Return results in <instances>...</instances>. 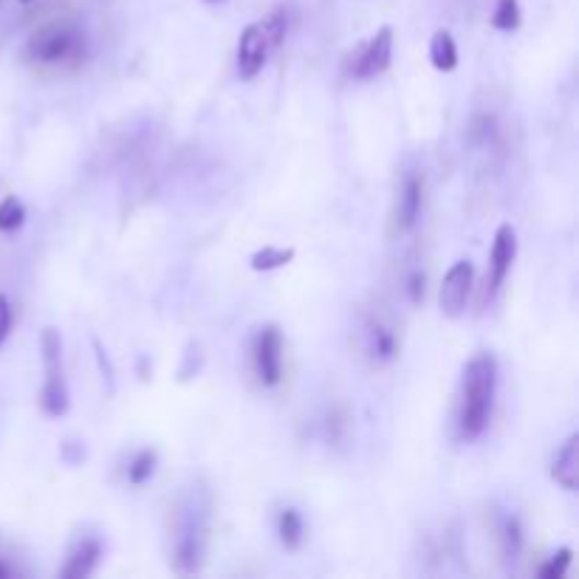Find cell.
Returning <instances> with one entry per match:
<instances>
[{
	"label": "cell",
	"instance_id": "22",
	"mask_svg": "<svg viewBox=\"0 0 579 579\" xmlns=\"http://www.w3.org/2000/svg\"><path fill=\"white\" fill-rule=\"evenodd\" d=\"M9 331H12V305H9L7 294H0V345L7 343Z\"/></svg>",
	"mask_w": 579,
	"mask_h": 579
},
{
	"label": "cell",
	"instance_id": "16",
	"mask_svg": "<svg viewBox=\"0 0 579 579\" xmlns=\"http://www.w3.org/2000/svg\"><path fill=\"white\" fill-rule=\"evenodd\" d=\"M498 543H500V554H503L506 559L518 557L520 546H523V534H520L518 518H503V520H500Z\"/></svg>",
	"mask_w": 579,
	"mask_h": 579
},
{
	"label": "cell",
	"instance_id": "6",
	"mask_svg": "<svg viewBox=\"0 0 579 579\" xmlns=\"http://www.w3.org/2000/svg\"><path fill=\"white\" fill-rule=\"evenodd\" d=\"M518 257V232L512 223H500L493 241V255H489V275H486V289L480 294V305L493 303L500 286L512 271V263Z\"/></svg>",
	"mask_w": 579,
	"mask_h": 579
},
{
	"label": "cell",
	"instance_id": "8",
	"mask_svg": "<svg viewBox=\"0 0 579 579\" xmlns=\"http://www.w3.org/2000/svg\"><path fill=\"white\" fill-rule=\"evenodd\" d=\"M421 198H425V182L416 173H407L398 184L396 204L391 212V235H407L416 227L418 212H421Z\"/></svg>",
	"mask_w": 579,
	"mask_h": 579
},
{
	"label": "cell",
	"instance_id": "19",
	"mask_svg": "<svg viewBox=\"0 0 579 579\" xmlns=\"http://www.w3.org/2000/svg\"><path fill=\"white\" fill-rule=\"evenodd\" d=\"M23 221H26V209L14 196L3 198L0 204V232H14L21 230Z\"/></svg>",
	"mask_w": 579,
	"mask_h": 579
},
{
	"label": "cell",
	"instance_id": "1",
	"mask_svg": "<svg viewBox=\"0 0 579 579\" xmlns=\"http://www.w3.org/2000/svg\"><path fill=\"white\" fill-rule=\"evenodd\" d=\"M495 393H498V362H495V357L493 354L472 357L464 373H461L459 416H455L459 436L464 441H475L489 427Z\"/></svg>",
	"mask_w": 579,
	"mask_h": 579
},
{
	"label": "cell",
	"instance_id": "7",
	"mask_svg": "<svg viewBox=\"0 0 579 579\" xmlns=\"http://www.w3.org/2000/svg\"><path fill=\"white\" fill-rule=\"evenodd\" d=\"M255 373L266 387H275L283 379V334L277 325H263L252 345Z\"/></svg>",
	"mask_w": 579,
	"mask_h": 579
},
{
	"label": "cell",
	"instance_id": "13",
	"mask_svg": "<svg viewBox=\"0 0 579 579\" xmlns=\"http://www.w3.org/2000/svg\"><path fill=\"white\" fill-rule=\"evenodd\" d=\"M552 478L568 493H574L579 486V436H568L566 444L559 447L552 466Z\"/></svg>",
	"mask_w": 579,
	"mask_h": 579
},
{
	"label": "cell",
	"instance_id": "12",
	"mask_svg": "<svg viewBox=\"0 0 579 579\" xmlns=\"http://www.w3.org/2000/svg\"><path fill=\"white\" fill-rule=\"evenodd\" d=\"M100 557H102V546L100 540L94 537H85L80 540L74 548H71V554H68L66 566H62L60 577L62 579H85L94 574V568L100 566Z\"/></svg>",
	"mask_w": 579,
	"mask_h": 579
},
{
	"label": "cell",
	"instance_id": "5",
	"mask_svg": "<svg viewBox=\"0 0 579 579\" xmlns=\"http://www.w3.org/2000/svg\"><path fill=\"white\" fill-rule=\"evenodd\" d=\"M393 57V28L382 26L371 40L359 43L345 60V68L354 80H373V77L384 74L391 66Z\"/></svg>",
	"mask_w": 579,
	"mask_h": 579
},
{
	"label": "cell",
	"instance_id": "9",
	"mask_svg": "<svg viewBox=\"0 0 579 579\" xmlns=\"http://www.w3.org/2000/svg\"><path fill=\"white\" fill-rule=\"evenodd\" d=\"M271 48H275V43L269 40V34H266L260 21L243 28L241 40H238V71H241L243 80H252V77L260 74Z\"/></svg>",
	"mask_w": 579,
	"mask_h": 579
},
{
	"label": "cell",
	"instance_id": "23",
	"mask_svg": "<svg viewBox=\"0 0 579 579\" xmlns=\"http://www.w3.org/2000/svg\"><path fill=\"white\" fill-rule=\"evenodd\" d=\"M407 283H410L407 286V291H410V297L418 303V300H421V294H425V275H421V271H413Z\"/></svg>",
	"mask_w": 579,
	"mask_h": 579
},
{
	"label": "cell",
	"instance_id": "3",
	"mask_svg": "<svg viewBox=\"0 0 579 579\" xmlns=\"http://www.w3.org/2000/svg\"><path fill=\"white\" fill-rule=\"evenodd\" d=\"M26 55L40 66H68L85 57V34L71 23H48L32 34Z\"/></svg>",
	"mask_w": 579,
	"mask_h": 579
},
{
	"label": "cell",
	"instance_id": "17",
	"mask_svg": "<svg viewBox=\"0 0 579 579\" xmlns=\"http://www.w3.org/2000/svg\"><path fill=\"white\" fill-rule=\"evenodd\" d=\"M294 260V250H277V246H263L252 255V269L255 271H271L280 266H289Z\"/></svg>",
	"mask_w": 579,
	"mask_h": 579
},
{
	"label": "cell",
	"instance_id": "11",
	"mask_svg": "<svg viewBox=\"0 0 579 579\" xmlns=\"http://www.w3.org/2000/svg\"><path fill=\"white\" fill-rule=\"evenodd\" d=\"M364 354L371 357L373 364H387L398 357V337L391 325L382 320H371L364 325Z\"/></svg>",
	"mask_w": 579,
	"mask_h": 579
},
{
	"label": "cell",
	"instance_id": "15",
	"mask_svg": "<svg viewBox=\"0 0 579 579\" xmlns=\"http://www.w3.org/2000/svg\"><path fill=\"white\" fill-rule=\"evenodd\" d=\"M277 534H280V543H283L289 552H297V548L303 546L305 525L297 509H291L289 506V509L280 512V518H277Z\"/></svg>",
	"mask_w": 579,
	"mask_h": 579
},
{
	"label": "cell",
	"instance_id": "2",
	"mask_svg": "<svg viewBox=\"0 0 579 579\" xmlns=\"http://www.w3.org/2000/svg\"><path fill=\"white\" fill-rule=\"evenodd\" d=\"M207 546V506L187 498L173 520V563L182 574L198 571Z\"/></svg>",
	"mask_w": 579,
	"mask_h": 579
},
{
	"label": "cell",
	"instance_id": "24",
	"mask_svg": "<svg viewBox=\"0 0 579 579\" xmlns=\"http://www.w3.org/2000/svg\"><path fill=\"white\" fill-rule=\"evenodd\" d=\"M9 574H12V571H9V566H3V563H0V579H7Z\"/></svg>",
	"mask_w": 579,
	"mask_h": 579
},
{
	"label": "cell",
	"instance_id": "21",
	"mask_svg": "<svg viewBox=\"0 0 579 579\" xmlns=\"http://www.w3.org/2000/svg\"><path fill=\"white\" fill-rule=\"evenodd\" d=\"M571 566V548H559L552 559H548L546 566L540 568V579H559L566 574V568Z\"/></svg>",
	"mask_w": 579,
	"mask_h": 579
},
{
	"label": "cell",
	"instance_id": "4",
	"mask_svg": "<svg viewBox=\"0 0 579 579\" xmlns=\"http://www.w3.org/2000/svg\"><path fill=\"white\" fill-rule=\"evenodd\" d=\"M43 368H46V382L40 391V407L46 416L60 418L68 410V384L62 377V339L60 331H43Z\"/></svg>",
	"mask_w": 579,
	"mask_h": 579
},
{
	"label": "cell",
	"instance_id": "14",
	"mask_svg": "<svg viewBox=\"0 0 579 579\" xmlns=\"http://www.w3.org/2000/svg\"><path fill=\"white\" fill-rule=\"evenodd\" d=\"M430 60L438 71H455L459 66V46L452 40L450 32H436L430 40Z\"/></svg>",
	"mask_w": 579,
	"mask_h": 579
},
{
	"label": "cell",
	"instance_id": "10",
	"mask_svg": "<svg viewBox=\"0 0 579 579\" xmlns=\"http://www.w3.org/2000/svg\"><path fill=\"white\" fill-rule=\"evenodd\" d=\"M472 280H475V269H472L470 260L452 263L450 271L444 275V283H441V294H438V303L447 317L455 320L464 314L466 300H470Z\"/></svg>",
	"mask_w": 579,
	"mask_h": 579
},
{
	"label": "cell",
	"instance_id": "20",
	"mask_svg": "<svg viewBox=\"0 0 579 579\" xmlns=\"http://www.w3.org/2000/svg\"><path fill=\"white\" fill-rule=\"evenodd\" d=\"M493 26L500 32H514L520 26V3L518 0H498L493 14Z\"/></svg>",
	"mask_w": 579,
	"mask_h": 579
},
{
	"label": "cell",
	"instance_id": "25",
	"mask_svg": "<svg viewBox=\"0 0 579 579\" xmlns=\"http://www.w3.org/2000/svg\"><path fill=\"white\" fill-rule=\"evenodd\" d=\"M21 3H32V0H21Z\"/></svg>",
	"mask_w": 579,
	"mask_h": 579
},
{
	"label": "cell",
	"instance_id": "18",
	"mask_svg": "<svg viewBox=\"0 0 579 579\" xmlns=\"http://www.w3.org/2000/svg\"><path fill=\"white\" fill-rule=\"evenodd\" d=\"M155 461H159V459H155L153 450L139 452V455H136V459L130 461V466H128V480H130V484H136V486L148 484V480L153 478Z\"/></svg>",
	"mask_w": 579,
	"mask_h": 579
}]
</instances>
